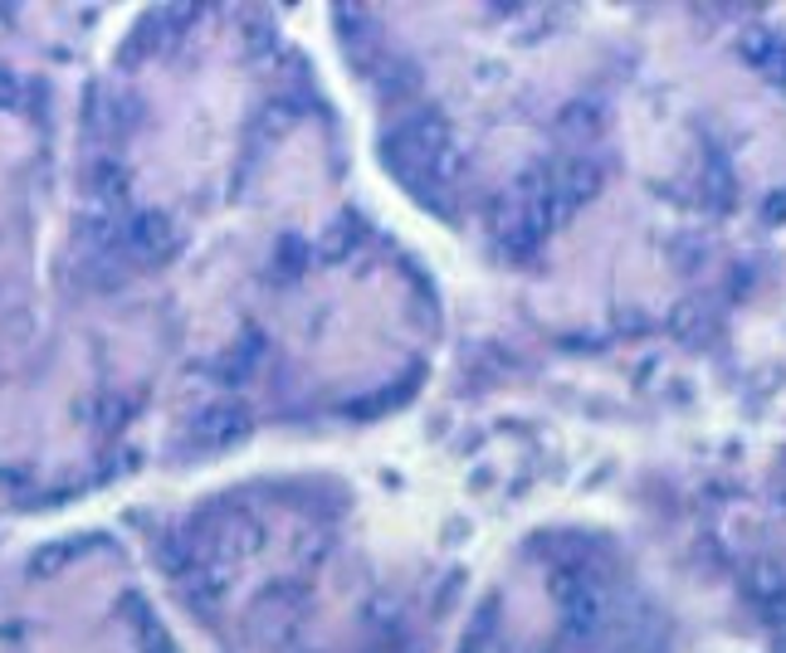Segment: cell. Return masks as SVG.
Returning <instances> with one entry per match:
<instances>
[{"mask_svg":"<svg viewBox=\"0 0 786 653\" xmlns=\"http://www.w3.org/2000/svg\"><path fill=\"white\" fill-rule=\"evenodd\" d=\"M386 162L396 166L406 186L430 181V186H455L459 156L449 142V122L435 108H415L386 132Z\"/></svg>","mask_w":786,"mask_h":653,"instance_id":"cell-1","label":"cell"},{"mask_svg":"<svg viewBox=\"0 0 786 653\" xmlns=\"http://www.w3.org/2000/svg\"><path fill=\"white\" fill-rule=\"evenodd\" d=\"M303 590L298 581H279V585H269L265 595H259V605H255V634L265 639V644H284V639L298 629V619H303Z\"/></svg>","mask_w":786,"mask_h":653,"instance_id":"cell-2","label":"cell"},{"mask_svg":"<svg viewBox=\"0 0 786 653\" xmlns=\"http://www.w3.org/2000/svg\"><path fill=\"white\" fill-rule=\"evenodd\" d=\"M249 429H255V419H249V409L239 405V400H211V405L191 419L196 444H206V449L235 444V439H245Z\"/></svg>","mask_w":786,"mask_h":653,"instance_id":"cell-3","label":"cell"},{"mask_svg":"<svg viewBox=\"0 0 786 653\" xmlns=\"http://www.w3.org/2000/svg\"><path fill=\"white\" fill-rule=\"evenodd\" d=\"M122 249H132L138 259H166L176 249V225L166 210H132L122 219Z\"/></svg>","mask_w":786,"mask_h":653,"instance_id":"cell-4","label":"cell"},{"mask_svg":"<svg viewBox=\"0 0 786 653\" xmlns=\"http://www.w3.org/2000/svg\"><path fill=\"white\" fill-rule=\"evenodd\" d=\"M122 219H128V215H118V205H93V210H83V219H79V245L89 249V254H113V249L122 245Z\"/></svg>","mask_w":786,"mask_h":653,"instance_id":"cell-5","label":"cell"},{"mask_svg":"<svg viewBox=\"0 0 786 653\" xmlns=\"http://www.w3.org/2000/svg\"><path fill=\"white\" fill-rule=\"evenodd\" d=\"M89 195L98 200V205H118V200L128 195V171H122L118 162H93L89 166Z\"/></svg>","mask_w":786,"mask_h":653,"instance_id":"cell-6","label":"cell"},{"mask_svg":"<svg viewBox=\"0 0 786 653\" xmlns=\"http://www.w3.org/2000/svg\"><path fill=\"white\" fill-rule=\"evenodd\" d=\"M259 356H265V336H239V346L225 356V366H235L230 371V381H245V376H255V366H259Z\"/></svg>","mask_w":786,"mask_h":653,"instance_id":"cell-7","label":"cell"},{"mask_svg":"<svg viewBox=\"0 0 786 653\" xmlns=\"http://www.w3.org/2000/svg\"><path fill=\"white\" fill-rule=\"evenodd\" d=\"M308 254H313V249L303 245V239L289 235L284 245H279V273H284V278H298V273L308 269Z\"/></svg>","mask_w":786,"mask_h":653,"instance_id":"cell-8","label":"cell"},{"mask_svg":"<svg viewBox=\"0 0 786 653\" xmlns=\"http://www.w3.org/2000/svg\"><path fill=\"white\" fill-rule=\"evenodd\" d=\"M352 245H357V225H352V219H338V225H332V235L322 239V254L342 259V254H352Z\"/></svg>","mask_w":786,"mask_h":653,"instance_id":"cell-9","label":"cell"},{"mask_svg":"<svg viewBox=\"0 0 786 653\" xmlns=\"http://www.w3.org/2000/svg\"><path fill=\"white\" fill-rule=\"evenodd\" d=\"M15 98H20V79H15V73H10L5 64H0V108H10Z\"/></svg>","mask_w":786,"mask_h":653,"instance_id":"cell-10","label":"cell"},{"mask_svg":"<svg viewBox=\"0 0 786 653\" xmlns=\"http://www.w3.org/2000/svg\"><path fill=\"white\" fill-rule=\"evenodd\" d=\"M767 219H786V195H772V200H767Z\"/></svg>","mask_w":786,"mask_h":653,"instance_id":"cell-11","label":"cell"}]
</instances>
